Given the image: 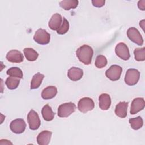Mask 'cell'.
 <instances>
[{
	"mask_svg": "<svg viewBox=\"0 0 145 145\" xmlns=\"http://www.w3.org/2000/svg\"><path fill=\"white\" fill-rule=\"evenodd\" d=\"M76 55L80 62L84 65H88L91 63L93 50L90 46L83 45L76 50Z\"/></svg>",
	"mask_w": 145,
	"mask_h": 145,
	"instance_id": "1",
	"label": "cell"
},
{
	"mask_svg": "<svg viewBox=\"0 0 145 145\" xmlns=\"http://www.w3.org/2000/svg\"><path fill=\"white\" fill-rule=\"evenodd\" d=\"M76 105L72 102L61 104L58 108V116L59 117H67L75 112Z\"/></svg>",
	"mask_w": 145,
	"mask_h": 145,
	"instance_id": "2",
	"label": "cell"
},
{
	"mask_svg": "<svg viewBox=\"0 0 145 145\" xmlns=\"http://www.w3.org/2000/svg\"><path fill=\"white\" fill-rule=\"evenodd\" d=\"M50 35L44 29H38L34 36L33 40L36 42L40 45H46L49 43Z\"/></svg>",
	"mask_w": 145,
	"mask_h": 145,
	"instance_id": "3",
	"label": "cell"
},
{
	"mask_svg": "<svg viewBox=\"0 0 145 145\" xmlns=\"http://www.w3.org/2000/svg\"><path fill=\"white\" fill-rule=\"evenodd\" d=\"M140 78L139 71L135 69H129L125 76V83L129 86L135 85Z\"/></svg>",
	"mask_w": 145,
	"mask_h": 145,
	"instance_id": "4",
	"label": "cell"
},
{
	"mask_svg": "<svg viewBox=\"0 0 145 145\" xmlns=\"http://www.w3.org/2000/svg\"><path fill=\"white\" fill-rule=\"evenodd\" d=\"M95 107V103L93 100L88 97L80 99L78 104V110L83 113L92 110Z\"/></svg>",
	"mask_w": 145,
	"mask_h": 145,
	"instance_id": "5",
	"label": "cell"
},
{
	"mask_svg": "<svg viewBox=\"0 0 145 145\" xmlns=\"http://www.w3.org/2000/svg\"><path fill=\"white\" fill-rule=\"evenodd\" d=\"M27 121L29 129L32 130H37L40 125L41 121L37 112L33 109H31L27 115Z\"/></svg>",
	"mask_w": 145,
	"mask_h": 145,
	"instance_id": "6",
	"label": "cell"
},
{
	"mask_svg": "<svg viewBox=\"0 0 145 145\" xmlns=\"http://www.w3.org/2000/svg\"><path fill=\"white\" fill-rule=\"evenodd\" d=\"M122 68L117 65H112L106 71V76L112 81L118 80L121 75Z\"/></svg>",
	"mask_w": 145,
	"mask_h": 145,
	"instance_id": "7",
	"label": "cell"
},
{
	"mask_svg": "<svg viewBox=\"0 0 145 145\" xmlns=\"http://www.w3.org/2000/svg\"><path fill=\"white\" fill-rule=\"evenodd\" d=\"M127 36L128 38L133 42L138 45L143 44V37L139 31L134 27H130L127 31Z\"/></svg>",
	"mask_w": 145,
	"mask_h": 145,
	"instance_id": "8",
	"label": "cell"
},
{
	"mask_svg": "<svg viewBox=\"0 0 145 145\" xmlns=\"http://www.w3.org/2000/svg\"><path fill=\"white\" fill-rule=\"evenodd\" d=\"M115 52L118 57L124 61H127L130 58V55L129 48L123 42H120L116 45Z\"/></svg>",
	"mask_w": 145,
	"mask_h": 145,
	"instance_id": "9",
	"label": "cell"
},
{
	"mask_svg": "<svg viewBox=\"0 0 145 145\" xmlns=\"http://www.w3.org/2000/svg\"><path fill=\"white\" fill-rule=\"evenodd\" d=\"M11 130L15 134L23 133L26 128V123L23 119L17 118L12 121L10 125Z\"/></svg>",
	"mask_w": 145,
	"mask_h": 145,
	"instance_id": "10",
	"label": "cell"
},
{
	"mask_svg": "<svg viewBox=\"0 0 145 145\" xmlns=\"http://www.w3.org/2000/svg\"><path fill=\"white\" fill-rule=\"evenodd\" d=\"M145 106L144 100L142 97H137L133 99L131 102L130 113L131 114H135L143 110Z\"/></svg>",
	"mask_w": 145,
	"mask_h": 145,
	"instance_id": "11",
	"label": "cell"
},
{
	"mask_svg": "<svg viewBox=\"0 0 145 145\" xmlns=\"http://www.w3.org/2000/svg\"><path fill=\"white\" fill-rule=\"evenodd\" d=\"M6 58L8 61L12 63H20L23 61L24 57L21 52L12 49L7 53Z\"/></svg>",
	"mask_w": 145,
	"mask_h": 145,
	"instance_id": "12",
	"label": "cell"
},
{
	"mask_svg": "<svg viewBox=\"0 0 145 145\" xmlns=\"http://www.w3.org/2000/svg\"><path fill=\"white\" fill-rule=\"evenodd\" d=\"M62 23V16L56 13L52 15L48 23L49 27L54 31H57L61 25Z\"/></svg>",
	"mask_w": 145,
	"mask_h": 145,
	"instance_id": "13",
	"label": "cell"
},
{
	"mask_svg": "<svg viewBox=\"0 0 145 145\" xmlns=\"http://www.w3.org/2000/svg\"><path fill=\"white\" fill-rule=\"evenodd\" d=\"M128 102L120 101L118 103L115 108V114L117 116L120 118H125L127 114Z\"/></svg>",
	"mask_w": 145,
	"mask_h": 145,
	"instance_id": "14",
	"label": "cell"
},
{
	"mask_svg": "<svg viewBox=\"0 0 145 145\" xmlns=\"http://www.w3.org/2000/svg\"><path fill=\"white\" fill-rule=\"evenodd\" d=\"M83 75V71L82 69L76 67H71L67 71L68 78L72 81H78L82 79Z\"/></svg>",
	"mask_w": 145,
	"mask_h": 145,
	"instance_id": "15",
	"label": "cell"
},
{
	"mask_svg": "<svg viewBox=\"0 0 145 145\" xmlns=\"http://www.w3.org/2000/svg\"><path fill=\"white\" fill-rule=\"evenodd\" d=\"M52 133L48 130H44L37 137V142L39 145H48L50 140Z\"/></svg>",
	"mask_w": 145,
	"mask_h": 145,
	"instance_id": "16",
	"label": "cell"
},
{
	"mask_svg": "<svg viewBox=\"0 0 145 145\" xmlns=\"http://www.w3.org/2000/svg\"><path fill=\"white\" fill-rule=\"evenodd\" d=\"M99 107L101 110H106L109 109L111 105V99L107 93H102L99 96Z\"/></svg>",
	"mask_w": 145,
	"mask_h": 145,
	"instance_id": "17",
	"label": "cell"
},
{
	"mask_svg": "<svg viewBox=\"0 0 145 145\" xmlns=\"http://www.w3.org/2000/svg\"><path fill=\"white\" fill-rule=\"evenodd\" d=\"M57 93V88L53 86H48L41 92V97L44 100L53 99Z\"/></svg>",
	"mask_w": 145,
	"mask_h": 145,
	"instance_id": "18",
	"label": "cell"
},
{
	"mask_svg": "<svg viewBox=\"0 0 145 145\" xmlns=\"http://www.w3.org/2000/svg\"><path fill=\"white\" fill-rule=\"evenodd\" d=\"M41 114L44 120L46 121L53 120L55 115V113L53 112L51 107L48 104H46L42 108Z\"/></svg>",
	"mask_w": 145,
	"mask_h": 145,
	"instance_id": "19",
	"label": "cell"
},
{
	"mask_svg": "<svg viewBox=\"0 0 145 145\" xmlns=\"http://www.w3.org/2000/svg\"><path fill=\"white\" fill-rule=\"evenodd\" d=\"M78 0H63L59 2V6L65 10L75 9L78 5Z\"/></svg>",
	"mask_w": 145,
	"mask_h": 145,
	"instance_id": "20",
	"label": "cell"
},
{
	"mask_svg": "<svg viewBox=\"0 0 145 145\" xmlns=\"http://www.w3.org/2000/svg\"><path fill=\"white\" fill-rule=\"evenodd\" d=\"M44 78V75L40 72H37L33 76L31 82V89H35L38 88L41 85Z\"/></svg>",
	"mask_w": 145,
	"mask_h": 145,
	"instance_id": "21",
	"label": "cell"
},
{
	"mask_svg": "<svg viewBox=\"0 0 145 145\" xmlns=\"http://www.w3.org/2000/svg\"><path fill=\"white\" fill-rule=\"evenodd\" d=\"M24 54L26 59L29 61H36L39 56L38 53L32 48H25L23 49Z\"/></svg>",
	"mask_w": 145,
	"mask_h": 145,
	"instance_id": "22",
	"label": "cell"
},
{
	"mask_svg": "<svg viewBox=\"0 0 145 145\" xmlns=\"http://www.w3.org/2000/svg\"><path fill=\"white\" fill-rule=\"evenodd\" d=\"M19 83L20 78L13 76L8 77L5 81V84L7 87L11 90L16 89L18 87Z\"/></svg>",
	"mask_w": 145,
	"mask_h": 145,
	"instance_id": "23",
	"label": "cell"
},
{
	"mask_svg": "<svg viewBox=\"0 0 145 145\" xmlns=\"http://www.w3.org/2000/svg\"><path fill=\"white\" fill-rule=\"evenodd\" d=\"M129 121L131 128L135 130L140 129L143 125V120L140 116L130 118Z\"/></svg>",
	"mask_w": 145,
	"mask_h": 145,
	"instance_id": "24",
	"label": "cell"
},
{
	"mask_svg": "<svg viewBox=\"0 0 145 145\" xmlns=\"http://www.w3.org/2000/svg\"><path fill=\"white\" fill-rule=\"evenodd\" d=\"M6 74L10 76L16 77L20 79H22L23 77V74L22 70L18 67H10L7 70Z\"/></svg>",
	"mask_w": 145,
	"mask_h": 145,
	"instance_id": "25",
	"label": "cell"
},
{
	"mask_svg": "<svg viewBox=\"0 0 145 145\" xmlns=\"http://www.w3.org/2000/svg\"><path fill=\"white\" fill-rule=\"evenodd\" d=\"M134 58L137 61H144L145 60V48H137L134 50Z\"/></svg>",
	"mask_w": 145,
	"mask_h": 145,
	"instance_id": "26",
	"label": "cell"
},
{
	"mask_svg": "<svg viewBox=\"0 0 145 145\" xmlns=\"http://www.w3.org/2000/svg\"><path fill=\"white\" fill-rule=\"evenodd\" d=\"M108 63L106 58L103 55H99L96 57L95 65L97 68L101 69L106 66Z\"/></svg>",
	"mask_w": 145,
	"mask_h": 145,
	"instance_id": "27",
	"label": "cell"
},
{
	"mask_svg": "<svg viewBox=\"0 0 145 145\" xmlns=\"http://www.w3.org/2000/svg\"><path fill=\"white\" fill-rule=\"evenodd\" d=\"M69 29V23L65 18H63L62 24L60 26V27L57 30V32L59 35H63L67 33Z\"/></svg>",
	"mask_w": 145,
	"mask_h": 145,
	"instance_id": "28",
	"label": "cell"
},
{
	"mask_svg": "<svg viewBox=\"0 0 145 145\" xmlns=\"http://www.w3.org/2000/svg\"><path fill=\"white\" fill-rule=\"evenodd\" d=\"M105 1L104 0H93L92 1V3L93 6L96 7H101L103 6L105 4Z\"/></svg>",
	"mask_w": 145,
	"mask_h": 145,
	"instance_id": "29",
	"label": "cell"
},
{
	"mask_svg": "<svg viewBox=\"0 0 145 145\" xmlns=\"http://www.w3.org/2000/svg\"><path fill=\"white\" fill-rule=\"evenodd\" d=\"M138 6L140 10L142 11H144L145 10V1L144 0L139 1L138 3Z\"/></svg>",
	"mask_w": 145,
	"mask_h": 145,
	"instance_id": "30",
	"label": "cell"
},
{
	"mask_svg": "<svg viewBox=\"0 0 145 145\" xmlns=\"http://www.w3.org/2000/svg\"><path fill=\"white\" fill-rule=\"evenodd\" d=\"M12 144V143L11 142H10V141H8V140H6V139H1V142H0V144Z\"/></svg>",
	"mask_w": 145,
	"mask_h": 145,
	"instance_id": "31",
	"label": "cell"
},
{
	"mask_svg": "<svg viewBox=\"0 0 145 145\" xmlns=\"http://www.w3.org/2000/svg\"><path fill=\"white\" fill-rule=\"evenodd\" d=\"M139 25L140 26V27H142V28L143 29V31H144V20H142L139 22Z\"/></svg>",
	"mask_w": 145,
	"mask_h": 145,
	"instance_id": "32",
	"label": "cell"
}]
</instances>
